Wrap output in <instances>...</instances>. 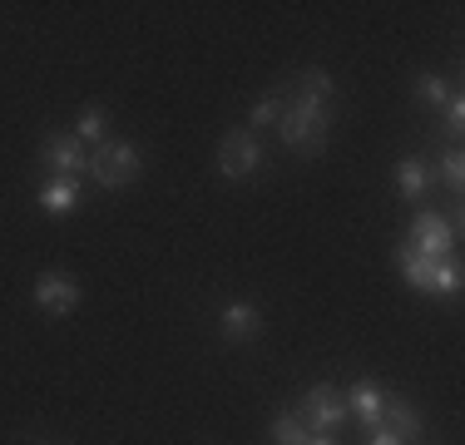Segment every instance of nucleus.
<instances>
[{
    "instance_id": "10",
    "label": "nucleus",
    "mask_w": 465,
    "mask_h": 445,
    "mask_svg": "<svg viewBox=\"0 0 465 445\" xmlns=\"http://www.w3.org/2000/svg\"><path fill=\"white\" fill-rule=\"evenodd\" d=\"M430 178H436V169H430L426 159H406V163H396V188H401L406 203H420V198H426Z\"/></svg>"
},
{
    "instance_id": "16",
    "label": "nucleus",
    "mask_w": 465,
    "mask_h": 445,
    "mask_svg": "<svg viewBox=\"0 0 465 445\" xmlns=\"http://www.w3.org/2000/svg\"><path fill=\"white\" fill-rule=\"evenodd\" d=\"M74 139H104V109H99V104H90V109H84V114H80V124H74Z\"/></svg>"
},
{
    "instance_id": "17",
    "label": "nucleus",
    "mask_w": 465,
    "mask_h": 445,
    "mask_svg": "<svg viewBox=\"0 0 465 445\" xmlns=\"http://www.w3.org/2000/svg\"><path fill=\"white\" fill-rule=\"evenodd\" d=\"M440 183H446L450 193H460V183H465V159H460V149H450L446 159H440Z\"/></svg>"
},
{
    "instance_id": "3",
    "label": "nucleus",
    "mask_w": 465,
    "mask_h": 445,
    "mask_svg": "<svg viewBox=\"0 0 465 445\" xmlns=\"http://www.w3.org/2000/svg\"><path fill=\"white\" fill-rule=\"evenodd\" d=\"M94 178L99 188H129L139 178V149L134 143H124V139H109V143H99V149L90 153V169H84Z\"/></svg>"
},
{
    "instance_id": "15",
    "label": "nucleus",
    "mask_w": 465,
    "mask_h": 445,
    "mask_svg": "<svg viewBox=\"0 0 465 445\" xmlns=\"http://www.w3.org/2000/svg\"><path fill=\"white\" fill-rule=\"evenodd\" d=\"M416 94H420V104H446V99H450V89H446V80H440V74H420V80H416Z\"/></svg>"
},
{
    "instance_id": "18",
    "label": "nucleus",
    "mask_w": 465,
    "mask_h": 445,
    "mask_svg": "<svg viewBox=\"0 0 465 445\" xmlns=\"http://www.w3.org/2000/svg\"><path fill=\"white\" fill-rule=\"evenodd\" d=\"M282 119V99L272 94V99H262L258 109H252V129H268V124H278Z\"/></svg>"
},
{
    "instance_id": "5",
    "label": "nucleus",
    "mask_w": 465,
    "mask_h": 445,
    "mask_svg": "<svg viewBox=\"0 0 465 445\" xmlns=\"http://www.w3.org/2000/svg\"><path fill=\"white\" fill-rule=\"evenodd\" d=\"M258 163H262V149L248 129H232L228 139L218 143V169H223V178H248Z\"/></svg>"
},
{
    "instance_id": "14",
    "label": "nucleus",
    "mask_w": 465,
    "mask_h": 445,
    "mask_svg": "<svg viewBox=\"0 0 465 445\" xmlns=\"http://www.w3.org/2000/svg\"><path fill=\"white\" fill-rule=\"evenodd\" d=\"M307 436H312V430L302 426V416H297V410H287V416L272 420V440H278V445H302Z\"/></svg>"
},
{
    "instance_id": "9",
    "label": "nucleus",
    "mask_w": 465,
    "mask_h": 445,
    "mask_svg": "<svg viewBox=\"0 0 465 445\" xmlns=\"http://www.w3.org/2000/svg\"><path fill=\"white\" fill-rule=\"evenodd\" d=\"M347 416H357L361 426L376 430V426H381V416H386V391L376 381H357L347 391Z\"/></svg>"
},
{
    "instance_id": "21",
    "label": "nucleus",
    "mask_w": 465,
    "mask_h": 445,
    "mask_svg": "<svg viewBox=\"0 0 465 445\" xmlns=\"http://www.w3.org/2000/svg\"><path fill=\"white\" fill-rule=\"evenodd\" d=\"M302 445H337V440H331V436H307Z\"/></svg>"
},
{
    "instance_id": "4",
    "label": "nucleus",
    "mask_w": 465,
    "mask_h": 445,
    "mask_svg": "<svg viewBox=\"0 0 465 445\" xmlns=\"http://www.w3.org/2000/svg\"><path fill=\"white\" fill-rule=\"evenodd\" d=\"M297 416H302L307 430H317V436H327V430H337L341 420H347V396L337 391V386H312V391H302V406H297Z\"/></svg>"
},
{
    "instance_id": "13",
    "label": "nucleus",
    "mask_w": 465,
    "mask_h": 445,
    "mask_svg": "<svg viewBox=\"0 0 465 445\" xmlns=\"http://www.w3.org/2000/svg\"><path fill=\"white\" fill-rule=\"evenodd\" d=\"M258 327H262V317H258V307H248V302H232L223 312V337L228 341H252Z\"/></svg>"
},
{
    "instance_id": "11",
    "label": "nucleus",
    "mask_w": 465,
    "mask_h": 445,
    "mask_svg": "<svg viewBox=\"0 0 465 445\" xmlns=\"http://www.w3.org/2000/svg\"><path fill=\"white\" fill-rule=\"evenodd\" d=\"M381 426L391 430V436H401V440H416V436H420V416H416V406H411V400H396V396H386V416H381Z\"/></svg>"
},
{
    "instance_id": "20",
    "label": "nucleus",
    "mask_w": 465,
    "mask_h": 445,
    "mask_svg": "<svg viewBox=\"0 0 465 445\" xmlns=\"http://www.w3.org/2000/svg\"><path fill=\"white\" fill-rule=\"evenodd\" d=\"M371 445H406V440H401V436H391L386 426H376V430H371Z\"/></svg>"
},
{
    "instance_id": "6",
    "label": "nucleus",
    "mask_w": 465,
    "mask_h": 445,
    "mask_svg": "<svg viewBox=\"0 0 465 445\" xmlns=\"http://www.w3.org/2000/svg\"><path fill=\"white\" fill-rule=\"evenodd\" d=\"M406 248L426 252V258H450V252H456V232H450L446 218L416 213V218H411V242H406Z\"/></svg>"
},
{
    "instance_id": "12",
    "label": "nucleus",
    "mask_w": 465,
    "mask_h": 445,
    "mask_svg": "<svg viewBox=\"0 0 465 445\" xmlns=\"http://www.w3.org/2000/svg\"><path fill=\"white\" fill-rule=\"evenodd\" d=\"M40 208H45V213H70V208H80V183H74V178H50L45 188H40Z\"/></svg>"
},
{
    "instance_id": "7",
    "label": "nucleus",
    "mask_w": 465,
    "mask_h": 445,
    "mask_svg": "<svg viewBox=\"0 0 465 445\" xmlns=\"http://www.w3.org/2000/svg\"><path fill=\"white\" fill-rule=\"evenodd\" d=\"M35 302L45 307V312H54V317H64V312L80 307V282H74L70 272H40Z\"/></svg>"
},
{
    "instance_id": "1",
    "label": "nucleus",
    "mask_w": 465,
    "mask_h": 445,
    "mask_svg": "<svg viewBox=\"0 0 465 445\" xmlns=\"http://www.w3.org/2000/svg\"><path fill=\"white\" fill-rule=\"evenodd\" d=\"M327 89H331V80H327L322 70H307V74H302V94L287 99V104H282V119H278L287 149H297V153H322L327 124H331V119H327Z\"/></svg>"
},
{
    "instance_id": "19",
    "label": "nucleus",
    "mask_w": 465,
    "mask_h": 445,
    "mask_svg": "<svg viewBox=\"0 0 465 445\" xmlns=\"http://www.w3.org/2000/svg\"><path fill=\"white\" fill-rule=\"evenodd\" d=\"M446 119H450V134H460V129H465V99H460V94H450V99H446Z\"/></svg>"
},
{
    "instance_id": "8",
    "label": "nucleus",
    "mask_w": 465,
    "mask_h": 445,
    "mask_svg": "<svg viewBox=\"0 0 465 445\" xmlns=\"http://www.w3.org/2000/svg\"><path fill=\"white\" fill-rule=\"evenodd\" d=\"M40 163H45L54 178H74V173L90 169V159H84V149H80L74 134H54V139L45 143V153H40Z\"/></svg>"
},
{
    "instance_id": "2",
    "label": "nucleus",
    "mask_w": 465,
    "mask_h": 445,
    "mask_svg": "<svg viewBox=\"0 0 465 445\" xmlns=\"http://www.w3.org/2000/svg\"><path fill=\"white\" fill-rule=\"evenodd\" d=\"M396 262H401L406 282L420 287V292H440V297L460 292V262L456 258H426L416 248H396Z\"/></svg>"
}]
</instances>
